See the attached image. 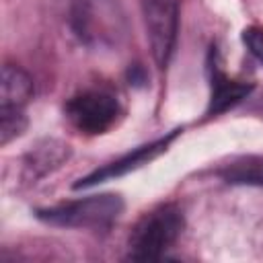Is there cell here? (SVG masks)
Masks as SVG:
<instances>
[{"label": "cell", "instance_id": "obj_1", "mask_svg": "<svg viewBox=\"0 0 263 263\" xmlns=\"http://www.w3.org/2000/svg\"><path fill=\"white\" fill-rule=\"evenodd\" d=\"M183 212L175 203H162L146 212L127 238V257L134 261L160 259L183 232Z\"/></svg>", "mask_w": 263, "mask_h": 263}, {"label": "cell", "instance_id": "obj_2", "mask_svg": "<svg viewBox=\"0 0 263 263\" xmlns=\"http://www.w3.org/2000/svg\"><path fill=\"white\" fill-rule=\"evenodd\" d=\"M123 212V199L115 193L88 195L37 210V218L64 228H107Z\"/></svg>", "mask_w": 263, "mask_h": 263}, {"label": "cell", "instance_id": "obj_3", "mask_svg": "<svg viewBox=\"0 0 263 263\" xmlns=\"http://www.w3.org/2000/svg\"><path fill=\"white\" fill-rule=\"evenodd\" d=\"M152 58L164 70L175 51L179 33V0H138Z\"/></svg>", "mask_w": 263, "mask_h": 263}, {"label": "cell", "instance_id": "obj_4", "mask_svg": "<svg viewBox=\"0 0 263 263\" xmlns=\"http://www.w3.org/2000/svg\"><path fill=\"white\" fill-rule=\"evenodd\" d=\"M64 111L72 127L86 136H97L115 125L119 117V103L109 90L92 88L74 95L66 103Z\"/></svg>", "mask_w": 263, "mask_h": 263}, {"label": "cell", "instance_id": "obj_5", "mask_svg": "<svg viewBox=\"0 0 263 263\" xmlns=\"http://www.w3.org/2000/svg\"><path fill=\"white\" fill-rule=\"evenodd\" d=\"M177 134H179V132H173V134H168L166 138H160V140H154V142H150V144H146V146H140V148H136L134 152H129V154L117 158L115 162H109V164H105L103 168L92 171L90 175H86L84 179H80L78 183H74V189L90 187V185L103 183V181L113 179V177H121V175H125V173H129V171H136V168L148 164L150 160H154L158 154H162V152L168 148V144L173 142V138H175Z\"/></svg>", "mask_w": 263, "mask_h": 263}, {"label": "cell", "instance_id": "obj_6", "mask_svg": "<svg viewBox=\"0 0 263 263\" xmlns=\"http://www.w3.org/2000/svg\"><path fill=\"white\" fill-rule=\"evenodd\" d=\"M210 86H212V97H210L208 115H218V113L234 107L238 101H242L251 92L249 84L230 80L224 74V70L218 66L216 60L210 64Z\"/></svg>", "mask_w": 263, "mask_h": 263}, {"label": "cell", "instance_id": "obj_7", "mask_svg": "<svg viewBox=\"0 0 263 263\" xmlns=\"http://www.w3.org/2000/svg\"><path fill=\"white\" fill-rule=\"evenodd\" d=\"M33 99V80L18 66H4L0 78V111H23Z\"/></svg>", "mask_w": 263, "mask_h": 263}, {"label": "cell", "instance_id": "obj_8", "mask_svg": "<svg viewBox=\"0 0 263 263\" xmlns=\"http://www.w3.org/2000/svg\"><path fill=\"white\" fill-rule=\"evenodd\" d=\"M220 177L232 185H263V156H240L220 168Z\"/></svg>", "mask_w": 263, "mask_h": 263}, {"label": "cell", "instance_id": "obj_9", "mask_svg": "<svg viewBox=\"0 0 263 263\" xmlns=\"http://www.w3.org/2000/svg\"><path fill=\"white\" fill-rule=\"evenodd\" d=\"M27 127V117L23 111H0V142L6 146L12 138H18Z\"/></svg>", "mask_w": 263, "mask_h": 263}, {"label": "cell", "instance_id": "obj_10", "mask_svg": "<svg viewBox=\"0 0 263 263\" xmlns=\"http://www.w3.org/2000/svg\"><path fill=\"white\" fill-rule=\"evenodd\" d=\"M242 43L247 45L249 53L259 62L263 64V29L259 27H249L242 31Z\"/></svg>", "mask_w": 263, "mask_h": 263}]
</instances>
